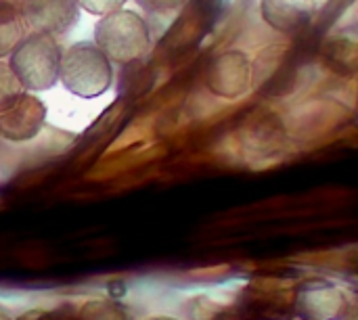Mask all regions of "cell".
Instances as JSON below:
<instances>
[{
  "mask_svg": "<svg viewBox=\"0 0 358 320\" xmlns=\"http://www.w3.org/2000/svg\"><path fill=\"white\" fill-rule=\"evenodd\" d=\"M59 82L80 99H96L113 84V65L94 42H76L61 54Z\"/></svg>",
  "mask_w": 358,
  "mask_h": 320,
  "instance_id": "cell-1",
  "label": "cell"
},
{
  "mask_svg": "<svg viewBox=\"0 0 358 320\" xmlns=\"http://www.w3.org/2000/svg\"><path fill=\"white\" fill-rule=\"evenodd\" d=\"M94 44L109 57L111 63L128 65L149 52L151 29L138 13L120 8L99 17L94 25Z\"/></svg>",
  "mask_w": 358,
  "mask_h": 320,
  "instance_id": "cell-2",
  "label": "cell"
},
{
  "mask_svg": "<svg viewBox=\"0 0 358 320\" xmlns=\"http://www.w3.org/2000/svg\"><path fill=\"white\" fill-rule=\"evenodd\" d=\"M61 54L55 36L27 31L8 54V65L27 92L50 90L59 82Z\"/></svg>",
  "mask_w": 358,
  "mask_h": 320,
  "instance_id": "cell-3",
  "label": "cell"
},
{
  "mask_svg": "<svg viewBox=\"0 0 358 320\" xmlns=\"http://www.w3.org/2000/svg\"><path fill=\"white\" fill-rule=\"evenodd\" d=\"M254 65L241 50H224L216 54L206 69V88L218 99H239L252 88Z\"/></svg>",
  "mask_w": 358,
  "mask_h": 320,
  "instance_id": "cell-4",
  "label": "cell"
},
{
  "mask_svg": "<svg viewBox=\"0 0 358 320\" xmlns=\"http://www.w3.org/2000/svg\"><path fill=\"white\" fill-rule=\"evenodd\" d=\"M46 122V107L36 92L23 90L0 107V138L8 143H27L38 136Z\"/></svg>",
  "mask_w": 358,
  "mask_h": 320,
  "instance_id": "cell-5",
  "label": "cell"
},
{
  "mask_svg": "<svg viewBox=\"0 0 358 320\" xmlns=\"http://www.w3.org/2000/svg\"><path fill=\"white\" fill-rule=\"evenodd\" d=\"M19 8L29 31L48 36L67 34L80 17L78 0H21Z\"/></svg>",
  "mask_w": 358,
  "mask_h": 320,
  "instance_id": "cell-6",
  "label": "cell"
},
{
  "mask_svg": "<svg viewBox=\"0 0 358 320\" xmlns=\"http://www.w3.org/2000/svg\"><path fill=\"white\" fill-rule=\"evenodd\" d=\"M296 310L304 320H342L348 302L342 289L329 283H308L296 296Z\"/></svg>",
  "mask_w": 358,
  "mask_h": 320,
  "instance_id": "cell-7",
  "label": "cell"
},
{
  "mask_svg": "<svg viewBox=\"0 0 358 320\" xmlns=\"http://www.w3.org/2000/svg\"><path fill=\"white\" fill-rule=\"evenodd\" d=\"M315 0H260L262 21L285 36L302 31L315 17Z\"/></svg>",
  "mask_w": 358,
  "mask_h": 320,
  "instance_id": "cell-8",
  "label": "cell"
},
{
  "mask_svg": "<svg viewBox=\"0 0 358 320\" xmlns=\"http://www.w3.org/2000/svg\"><path fill=\"white\" fill-rule=\"evenodd\" d=\"M27 25L23 21L19 4H0V57L13 52V48L23 40Z\"/></svg>",
  "mask_w": 358,
  "mask_h": 320,
  "instance_id": "cell-9",
  "label": "cell"
},
{
  "mask_svg": "<svg viewBox=\"0 0 358 320\" xmlns=\"http://www.w3.org/2000/svg\"><path fill=\"white\" fill-rule=\"evenodd\" d=\"M78 320H132L128 310L115 302L109 300H96L88 302L82 310Z\"/></svg>",
  "mask_w": 358,
  "mask_h": 320,
  "instance_id": "cell-10",
  "label": "cell"
},
{
  "mask_svg": "<svg viewBox=\"0 0 358 320\" xmlns=\"http://www.w3.org/2000/svg\"><path fill=\"white\" fill-rule=\"evenodd\" d=\"M23 92L21 82L17 80L15 71L10 69L8 61H0V107H4L10 99Z\"/></svg>",
  "mask_w": 358,
  "mask_h": 320,
  "instance_id": "cell-11",
  "label": "cell"
},
{
  "mask_svg": "<svg viewBox=\"0 0 358 320\" xmlns=\"http://www.w3.org/2000/svg\"><path fill=\"white\" fill-rule=\"evenodd\" d=\"M128 0H78L80 8L90 13V15H96V17H103V15H109L113 10H120L124 8Z\"/></svg>",
  "mask_w": 358,
  "mask_h": 320,
  "instance_id": "cell-12",
  "label": "cell"
},
{
  "mask_svg": "<svg viewBox=\"0 0 358 320\" xmlns=\"http://www.w3.org/2000/svg\"><path fill=\"white\" fill-rule=\"evenodd\" d=\"M187 0H136L138 6H143L149 13H172L180 8Z\"/></svg>",
  "mask_w": 358,
  "mask_h": 320,
  "instance_id": "cell-13",
  "label": "cell"
},
{
  "mask_svg": "<svg viewBox=\"0 0 358 320\" xmlns=\"http://www.w3.org/2000/svg\"><path fill=\"white\" fill-rule=\"evenodd\" d=\"M342 320H358V300L357 304L348 306V310H346V314H344V319Z\"/></svg>",
  "mask_w": 358,
  "mask_h": 320,
  "instance_id": "cell-14",
  "label": "cell"
},
{
  "mask_svg": "<svg viewBox=\"0 0 358 320\" xmlns=\"http://www.w3.org/2000/svg\"><path fill=\"white\" fill-rule=\"evenodd\" d=\"M0 4H21V0H0Z\"/></svg>",
  "mask_w": 358,
  "mask_h": 320,
  "instance_id": "cell-15",
  "label": "cell"
},
{
  "mask_svg": "<svg viewBox=\"0 0 358 320\" xmlns=\"http://www.w3.org/2000/svg\"><path fill=\"white\" fill-rule=\"evenodd\" d=\"M151 320H176V319H170V317H157V319H151Z\"/></svg>",
  "mask_w": 358,
  "mask_h": 320,
  "instance_id": "cell-16",
  "label": "cell"
}]
</instances>
